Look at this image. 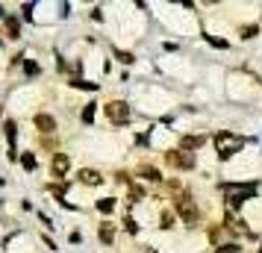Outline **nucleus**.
Instances as JSON below:
<instances>
[{
	"mask_svg": "<svg viewBox=\"0 0 262 253\" xmlns=\"http://www.w3.org/2000/svg\"><path fill=\"white\" fill-rule=\"evenodd\" d=\"M18 33H21L18 18H6V36H9V38H18Z\"/></svg>",
	"mask_w": 262,
	"mask_h": 253,
	"instance_id": "obj_10",
	"label": "nucleus"
},
{
	"mask_svg": "<svg viewBox=\"0 0 262 253\" xmlns=\"http://www.w3.org/2000/svg\"><path fill=\"white\" fill-rule=\"evenodd\" d=\"M71 85H77V88H89V91H92V88H97L95 83H85V80H74Z\"/></svg>",
	"mask_w": 262,
	"mask_h": 253,
	"instance_id": "obj_18",
	"label": "nucleus"
},
{
	"mask_svg": "<svg viewBox=\"0 0 262 253\" xmlns=\"http://www.w3.org/2000/svg\"><path fill=\"white\" fill-rule=\"evenodd\" d=\"M165 162H168V165H174V168H180V171H191V168H194V156L186 153V150H168Z\"/></svg>",
	"mask_w": 262,
	"mask_h": 253,
	"instance_id": "obj_3",
	"label": "nucleus"
},
{
	"mask_svg": "<svg viewBox=\"0 0 262 253\" xmlns=\"http://www.w3.org/2000/svg\"><path fill=\"white\" fill-rule=\"evenodd\" d=\"M159 227H174V215H171V212H162V224H159Z\"/></svg>",
	"mask_w": 262,
	"mask_h": 253,
	"instance_id": "obj_16",
	"label": "nucleus"
},
{
	"mask_svg": "<svg viewBox=\"0 0 262 253\" xmlns=\"http://www.w3.org/2000/svg\"><path fill=\"white\" fill-rule=\"evenodd\" d=\"M0 18H3V6H0Z\"/></svg>",
	"mask_w": 262,
	"mask_h": 253,
	"instance_id": "obj_23",
	"label": "nucleus"
},
{
	"mask_svg": "<svg viewBox=\"0 0 262 253\" xmlns=\"http://www.w3.org/2000/svg\"><path fill=\"white\" fill-rule=\"evenodd\" d=\"M80 180L89 182V186H97V182H100V174L92 171V168H85V171H80Z\"/></svg>",
	"mask_w": 262,
	"mask_h": 253,
	"instance_id": "obj_9",
	"label": "nucleus"
},
{
	"mask_svg": "<svg viewBox=\"0 0 262 253\" xmlns=\"http://www.w3.org/2000/svg\"><path fill=\"white\" fill-rule=\"evenodd\" d=\"M106 115L112 124H127L130 121V106L124 100H112V103H106Z\"/></svg>",
	"mask_w": 262,
	"mask_h": 253,
	"instance_id": "obj_4",
	"label": "nucleus"
},
{
	"mask_svg": "<svg viewBox=\"0 0 262 253\" xmlns=\"http://www.w3.org/2000/svg\"><path fill=\"white\" fill-rule=\"evenodd\" d=\"M180 145H183V150H191V147L203 145V139H201V135H183V142H180Z\"/></svg>",
	"mask_w": 262,
	"mask_h": 253,
	"instance_id": "obj_12",
	"label": "nucleus"
},
{
	"mask_svg": "<svg viewBox=\"0 0 262 253\" xmlns=\"http://www.w3.org/2000/svg\"><path fill=\"white\" fill-rule=\"evenodd\" d=\"M112 239H115L112 224H100V241H103V244H112Z\"/></svg>",
	"mask_w": 262,
	"mask_h": 253,
	"instance_id": "obj_11",
	"label": "nucleus"
},
{
	"mask_svg": "<svg viewBox=\"0 0 262 253\" xmlns=\"http://www.w3.org/2000/svg\"><path fill=\"white\" fill-rule=\"evenodd\" d=\"M253 33H256V27H245V30H242V36L245 38H253Z\"/></svg>",
	"mask_w": 262,
	"mask_h": 253,
	"instance_id": "obj_21",
	"label": "nucleus"
},
{
	"mask_svg": "<svg viewBox=\"0 0 262 253\" xmlns=\"http://www.w3.org/2000/svg\"><path fill=\"white\" fill-rule=\"evenodd\" d=\"M97 209H100V212H112V209H115V200H112V197H103V200H97Z\"/></svg>",
	"mask_w": 262,
	"mask_h": 253,
	"instance_id": "obj_13",
	"label": "nucleus"
},
{
	"mask_svg": "<svg viewBox=\"0 0 262 253\" xmlns=\"http://www.w3.org/2000/svg\"><path fill=\"white\" fill-rule=\"evenodd\" d=\"M21 165H24L27 171H33L36 168V156H33V153H24V156H21Z\"/></svg>",
	"mask_w": 262,
	"mask_h": 253,
	"instance_id": "obj_14",
	"label": "nucleus"
},
{
	"mask_svg": "<svg viewBox=\"0 0 262 253\" xmlns=\"http://www.w3.org/2000/svg\"><path fill=\"white\" fill-rule=\"evenodd\" d=\"M65 171H68V156L65 153H56L53 156V177H65Z\"/></svg>",
	"mask_w": 262,
	"mask_h": 253,
	"instance_id": "obj_7",
	"label": "nucleus"
},
{
	"mask_svg": "<svg viewBox=\"0 0 262 253\" xmlns=\"http://www.w3.org/2000/svg\"><path fill=\"white\" fill-rule=\"evenodd\" d=\"M215 147H218V156L221 159H230L233 153H238L245 147V139H238L233 133H218L215 135Z\"/></svg>",
	"mask_w": 262,
	"mask_h": 253,
	"instance_id": "obj_1",
	"label": "nucleus"
},
{
	"mask_svg": "<svg viewBox=\"0 0 262 253\" xmlns=\"http://www.w3.org/2000/svg\"><path fill=\"white\" fill-rule=\"evenodd\" d=\"M6 135H9V142L15 139V121H6Z\"/></svg>",
	"mask_w": 262,
	"mask_h": 253,
	"instance_id": "obj_19",
	"label": "nucleus"
},
{
	"mask_svg": "<svg viewBox=\"0 0 262 253\" xmlns=\"http://www.w3.org/2000/svg\"><path fill=\"white\" fill-rule=\"evenodd\" d=\"M83 121H85V124H92V121H95V103H89V106L83 109Z\"/></svg>",
	"mask_w": 262,
	"mask_h": 253,
	"instance_id": "obj_15",
	"label": "nucleus"
},
{
	"mask_svg": "<svg viewBox=\"0 0 262 253\" xmlns=\"http://www.w3.org/2000/svg\"><path fill=\"white\" fill-rule=\"evenodd\" d=\"M227 189H233V192H230V197H227V200H230V206H242L248 197H253V194H256V186H253V182H248V186H227Z\"/></svg>",
	"mask_w": 262,
	"mask_h": 253,
	"instance_id": "obj_5",
	"label": "nucleus"
},
{
	"mask_svg": "<svg viewBox=\"0 0 262 253\" xmlns=\"http://www.w3.org/2000/svg\"><path fill=\"white\" fill-rule=\"evenodd\" d=\"M139 177H144V180H162V177H159V171L154 168V165H142V168H139Z\"/></svg>",
	"mask_w": 262,
	"mask_h": 253,
	"instance_id": "obj_8",
	"label": "nucleus"
},
{
	"mask_svg": "<svg viewBox=\"0 0 262 253\" xmlns=\"http://www.w3.org/2000/svg\"><path fill=\"white\" fill-rule=\"evenodd\" d=\"M24 68H27V74H36V71H38V65H36V62H27Z\"/></svg>",
	"mask_w": 262,
	"mask_h": 253,
	"instance_id": "obj_22",
	"label": "nucleus"
},
{
	"mask_svg": "<svg viewBox=\"0 0 262 253\" xmlns=\"http://www.w3.org/2000/svg\"><path fill=\"white\" fill-rule=\"evenodd\" d=\"M118 59L124 62V65H130V62H133V56H130V53H124V50H118Z\"/></svg>",
	"mask_w": 262,
	"mask_h": 253,
	"instance_id": "obj_20",
	"label": "nucleus"
},
{
	"mask_svg": "<svg viewBox=\"0 0 262 253\" xmlns=\"http://www.w3.org/2000/svg\"><path fill=\"white\" fill-rule=\"evenodd\" d=\"M36 127L41 130V133H53V130H56V121L50 118L48 112H38L36 115Z\"/></svg>",
	"mask_w": 262,
	"mask_h": 253,
	"instance_id": "obj_6",
	"label": "nucleus"
},
{
	"mask_svg": "<svg viewBox=\"0 0 262 253\" xmlns=\"http://www.w3.org/2000/svg\"><path fill=\"white\" fill-rule=\"evenodd\" d=\"M139 197H144V189L142 186H133L130 189V200H139Z\"/></svg>",
	"mask_w": 262,
	"mask_h": 253,
	"instance_id": "obj_17",
	"label": "nucleus"
},
{
	"mask_svg": "<svg viewBox=\"0 0 262 253\" xmlns=\"http://www.w3.org/2000/svg\"><path fill=\"white\" fill-rule=\"evenodd\" d=\"M177 212L183 215V221H186L189 227H194V224L201 221V209L194 206L191 194H177Z\"/></svg>",
	"mask_w": 262,
	"mask_h": 253,
	"instance_id": "obj_2",
	"label": "nucleus"
}]
</instances>
